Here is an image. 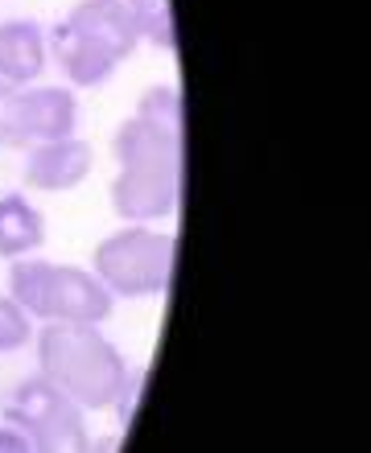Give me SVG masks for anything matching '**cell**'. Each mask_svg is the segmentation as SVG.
<instances>
[{"label":"cell","mask_w":371,"mask_h":453,"mask_svg":"<svg viewBox=\"0 0 371 453\" xmlns=\"http://www.w3.org/2000/svg\"><path fill=\"white\" fill-rule=\"evenodd\" d=\"M29 445L42 453H74V449H87V425L79 417V404H66L62 412L46 420V425H37Z\"/></svg>","instance_id":"obj_13"},{"label":"cell","mask_w":371,"mask_h":453,"mask_svg":"<svg viewBox=\"0 0 371 453\" xmlns=\"http://www.w3.org/2000/svg\"><path fill=\"white\" fill-rule=\"evenodd\" d=\"M136 119H149V124H157L161 132H174V136H182V91L178 87H166L157 83L149 87L141 99H136Z\"/></svg>","instance_id":"obj_14"},{"label":"cell","mask_w":371,"mask_h":453,"mask_svg":"<svg viewBox=\"0 0 371 453\" xmlns=\"http://www.w3.org/2000/svg\"><path fill=\"white\" fill-rule=\"evenodd\" d=\"M50 46L37 21H4L0 25V83L29 87L46 71Z\"/></svg>","instance_id":"obj_8"},{"label":"cell","mask_w":371,"mask_h":453,"mask_svg":"<svg viewBox=\"0 0 371 453\" xmlns=\"http://www.w3.org/2000/svg\"><path fill=\"white\" fill-rule=\"evenodd\" d=\"M174 256H178L174 235L132 223L128 231L104 239L91 264L99 280L112 288V297H157L174 276Z\"/></svg>","instance_id":"obj_3"},{"label":"cell","mask_w":371,"mask_h":453,"mask_svg":"<svg viewBox=\"0 0 371 453\" xmlns=\"http://www.w3.org/2000/svg\"><path fill=\"white\" fill-rule=\"evenodd\" d=\"M66 404H71V400L62 395V388L54 380H46L42 371L29 375V380H21L4 400H0L4 420H9L12 429H29V433H34L37 425H46V420L54 417V412H62Z\"/></svg>","instance_id":"obj_10"},{"label":"cell","mask_w":371,"mask_h":453,"mask_svg":"<svg viewBox=\"0 0 371 453\" xmlns=\"http://www.w3.org/2000/svg\"><path fill=\"white\" fill-rule=\"evenodd\" d=\"M9 297L21 301V310L42 322H83L104 326L112 318V288L87 268L50 260H17L9 268Z\"/></svg>","instance_id":"obj_2"},{"label":"cell","mask_w":371,"mask_h":453,"mask_svg":"<svg viewBox=\"0 0 371 453\" xmlns=\"http://www.w3.org/2000/svg\"><path fill=\"white\" fill-rule=\"evenodd\" d=\"M182 203V165H124L112 181V211L128 223H153Z\"/></svg>","instance_id":"obj_4"},{"label":"cell","mask_w":371,"mask_h":453,"mask_svg":"<svg viewBox=\"0 0 371 453\" xmlns=\"http://www.w3.org/2000/svg\"><path fill=\"white\" fill-rule=\"evenodd\" d=\"M144 380H149L144 371H141V375H128V380H124V388H120V395L112 400V404H116V412H120V425H124V429L132 425V412H136V404H141Z\"/></svg>","instance_id":"obj_18"},{"label":"cell","mask_w":371,"mask_h":453,"mask_svg":"<svg viewBox=\"0 0 371 453\" xmlns=\"http://www.w3.org/2000/svg\"><path fill=\"white\" fill-rule=\"evenodd\" d=\"M37 363L79 408H112L128 380L124 355L99 334V326L83 322H46L37 338Z\"/></svg>","instance_id":"obj_1"},{"label":"cell","mask_w":371,"mask_h":453,"mask_svg":"<svg viewBox=\"0 0 371 453\" xmlns=\"http://www.w3.org/2000/svg\"><path fill=\"white\" fill-rule=\"evenodd\" d=\"M29 338H34V318L21 310V301L0 297V355L29 346Z\"/></svg>","instance_id":"obj_16"},{"label":"cell","mask_w":371,"mask_h":453,"mask_svg":"<svg viewBox=\"0 0 371 453\" xmlns=\"http://www.w3.org/2000/svg\"><path fill=\"white\" fill-rule=\"evenodd\" d=\"M42 243H46V219H42V211H34L21 194H4L0 198V260L34 256Z\"/></svg>","instance_id":"obj_11"},{"label":"cell","mask_w":371,"mask_h":453,"mask_svg":"<svg viewBox=\"0 0 371 453\" xmlns=\"http://www.w3.org/2000/svg\"><path fill=\"white\" fill-rule=\"evenodd\" d=\"M12 119H17L21 149L62 141L79 128V99L71 87H21L12 96Z\"/></svg>","instance_id":"obj_5"},{"label":"cell","mask_w":371,"mask_h":453,"mask_svg":"<svg viewBox=\"0 0 371 453\" xmlns=\"http://www.w3.org/2000/svg\"><path fill=\"white\" fill-rule=\"evenodd\" d=\"M91 165H96V149L87 141H79V136H62V141H46L29 149L25 181L34 190L62 194V190H74L91 173Z\"/></svg>","instance_id":"obj_7"},{"label":"cell","mask_w":371,"mask_h":453,"mask_svg":"<svg viewBox=\"0 0 371 453\" xmlns=\"http://www.w3.org/2000/svg\"><path fill=\"white\" fill-rule=\"evenodd\" d=\"M54 54H58V66L66 71V79H71L74 87H99L116 71V62H112L104 50L91 46L87 37H79L74 29H66V25L54 29Z\"/></svg>","instance_id":"obj_12"},{"label":"cell","mask_w":371,"mask_h":453,"mask_svg":"<svg viewBox=\"0 0 371 453\" xmlns=\"http://www.w3.org/2000/svg\"><path fill=\"white\" fill-rule=\"evenodd\" d=\"M25 449H34V445H29V437L21 429H0V453H25Z\"/></svg>","instance_id":"obj_19"},{"label":"cell","mask_w":371,"mask_h":453,"mask_svg":"<svg viewBox=\"0 0 371 453\" xmlns=\"http://www.w3.org/2000/svg\"><path fill=\"white\" fill-rule=\"evenodd\" d=\"M62 25L87 37L91 46H99L116 66L141 46V25H136L124 0H79Z\"/></svg>","instance_id":"obj_6"},{"label":"cell","mask_w":371,"mask_h":453,"mask_svg":"<svg viewBox=\"0 0 371 453\" xmlns=\"http://www.w3.org/2000/svg\"><path fill=\"white\" fill-rule=\"evenodd\" d=\"M12 96H17V87L0 83V149H21L17 119H12Z\"/></svg>","instance_id":"obj_17"},{"label":"cell","mask_w":371,"mask_h":453,"mask_svg":"<svg viewBox=\"0 0 371 453\" xmlns=\"http://www.w3.org/2000/svg\"><path fill=\"white\" fill-rule=\"evenodd\" d=\"M112 149H116L120 165H182V136L161 132L157 124L136 116L128 124H120Z\"/></svg>","instance_id":"obj_9"},{"label":"cell","mask_w":371,"mask_h":453,"mask_svg":"<svg viewBox=\"0 0 371 453\" xmlns=\"http://www.w3.org/2000/svg\"><path fill=\"white\" fill-rule=\"evenodd\" d=\"M128 12L141 25V37H149L153 46L174 50L178 46V34H174V12H169V0H124Z\"/></svg>","instance_id":"obj_15"}]
</instances>
